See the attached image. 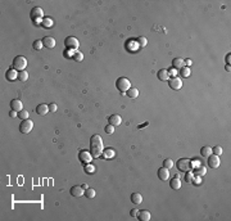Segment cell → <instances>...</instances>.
Masks as SVG:
<instances>
[{
	"label": "cell",
	"instance_id": "cell-1",
	"mask_svg": "<svg viewBox=\"0 0 231 221\" xmlns=\"http://www.w3.org/2000/svg\"><path fill=\"white\" fill-rule=\"evenodd\" d=\"M104 151V147H103V139L100 135L98 134H95V135L91 136L90 139V153L91 156L98 158L102 156V153Z\"/></svg>",
	"mask_w": 231,
	"mask_h": 221
},
{
	"label": "cell",
	"instance_id": "cell-7",
	"mask_svg": "<svg viewBox=\"0 0 231 221\" xmlns=\"http://www.w3.org/2000/svg\"><path fill=\"white\" fill-rule=\"evenodd\" d=\"M91 160H93V156H91V153L89 151H80L79 152V161L81 163L88 165V163L91 162Z\"/></svg>",
	"mask_w": 231,
	"mask_h": 221
},
{
	"label": "cell",
	"instance_id": "cell-22",
	"mask_svg": "<svg viewBox=\"0 0 231 221\" xmlns=\"http://www.w3.org/2000/svg\"><path fill=\"white\" fill-rule=\"evenodd\" d=\"M131 202L135 204H140L143 202V195L140 193H132L131 194Z\"/></svg>",
	"mask_w": 231,
	"mask_h": 221
},
{
	"label": "cell",
	"instance_id": "cell-28",
	"mask_svg": "<svg viewBox=\"0 0 231 221\" xmlns=\"http://www.w3.org/2000/svg\"><path fill=\"white\" fill-rule=\"evenodd\" d=\"M18 80L27 81V80H28V72H27V71H19V72H18Z\"/></svg>",
	"mask_w": 231,
	"mask_h": 221
},
{
	"label": "cell",
	"instance_id": "cell-18",
	"mask_svg": "<svg viewBox=\"0 0 231 221\" xmlns=\"http://www.w3.org/2000/svg\"><path fill=\"white\" fill-rule=\"evenodd\" d=\"M48 112H49V107H48L46 104H44V103L38 104L36 107V113L38 114V116H45Z\"/></svg>",
	"mask_w": 231,
	"mask_h": 221
},
{
	"label": "cell",
	"instance_id": "cell-42",
	"mask_svg": "<svg viewBox=\"0 0 231 221\" xmlns=\"http://www.w3.org/2000/svg\"><path fill=\"white\" fill-rule=\"evenodd\" d=\"M137 213H139V211H137V210H131V211H130V215H131L132 217H136Z\"/></svg>",
	"mask_w": 231,
	"mask_h": 221
},
{
	"label": "cell",
	"instance_id": "cell-10",
	"mask_svg": "<svg viewBox=\"0 0 231 221\" xmlns=\"http://www.w3.org/2000/svg\"><path fill=\"white\" fill-rule=\"evenodd\" d=\"M208 158V166L212 167V169H217V167L220 166V156H216V154H211L209 157H207Z\"/></svg>",
	"mask_w": 231,
	"mask_h": 221
},
{
	"label": "cell",
	"instance_id": "cell-37",
	"mask_svg": "<svg viewBox=\"0 0 231 221\" xmlns=\"http://www.w3.org/2000/svg\"><path fill=\"white\" fill-rule=\"evenodd\" d=\"M212 153L216 154V156H221V154H222V148H221L220 145H216L213 149H212Z\"/></svg>",
	"mask_w": 231,
	"mask_h": 221
},
{
	"label": "cell",
	"instance_id": "cell-24",
	"mask_svg": "<svg viewBox=\"0 0 231 221\" xmlns=\"http://www.w3.org/2000/svg\"><path fill=\"white\" fill-rule=\"evenodd\" d=\"M41 26L44 28H50L53 26V20L50 17H44L41 20Z\"/></svg>",
	"mask_w": 231,
	"mask_h": 221
},
{
	"label": "cell",
	"instance_id": "cell-15",
	"mask_svg": "<svg viewBox=\"0 0 231 221\" xmlns=\"http://www.w3.org/2000/svg\"><path fill=\"white\" fill-rule=\"evenodd\" d=\"M158 177H159L162 181H166L168 177H170L168 169H166V167H161V169H158Z\"/></svg>",
	"mask_w": 231,
	"mask_h": 221
},
{
	"label": "cell",
	"instance_id": "cell-26",
	"mask_svg": "<svg viewBox=\"0 0 231 221\" xmlns=\"http://www.w3.org/2000/svg\"><path fill=\"white\" fill-rule=\"evenodd\" d=\"M205 167L204 166H198V167H195V170H194V175H198V176H203L205 174Z\"/></svg>",
	"mask_w": 231,
	"mask_h": 221
},
{
	"label": "cell",
	"instance_id": "cell-9",
	"mask_svg": "<svg viewBox=\"0 0 231 221\" xmlns=\"http://www.w3.org/2000/svg\"><path fill=\"white\" fill-rule=\"evenodd\" d=\"M31 18H32V21L42 20V18H44V12H42V9H41L40 7L32 8V11H31Z\"/></svg>",
	"mask_w": 231,
	"mask_h": 221
},
{
	"label": "cell",
	"instance_id": "cell-20",
	"mask_svg": "<svg viewBox=\"0 0 231 221\" xmlns=\"http://www.w3.org/2000/svg\"><path fill=\"white\" fill-rule=\"evenodd\" d=\"M170 185H171V188H172L173 190H177V189H180V188H181V181H180L179 174H177V175L170 181Z\"/></svg>",
	"mask_w": 231,
	"mask_h": 221
},
{
	"label": "cell",
	"instance_id": "cell-35",
	"mask_svg": "<svg viewBox=\"0 0 231 221\" xmlns=\"http://www.w3.org/2000/svg\"><path fill=\"white\" fill-rule=\"evenodd\" d=\"M95 190L94 189H91V188H88V189H85V195L88 197V198H94L95 197Z\"/></svg>",
	"mask_w": 231,
	"mask_h": 221
},
{
	"label": "cell",
	"instance_id": "cell-14",
	"mask_svg": "<svg viewBox=\"0 0 231 221\" xmlns=\"http://www.w3.org/2000/svg\"><path fill=\"white\" fill-rule=\"evenodd\" d=\"M172 67L175 70H181L182 67H185V59H182L180 58V57H177V58H175L172 61Z\"/></svg>",
	"mask_w": 231,
	"mask_h": 221
},
{
	"label": "cell",
	"instance_id": "cell-45",
	"mask_svg": "<svg viewBox=\"0 0 231 221\" xmlns=\"http://www.w3.org/2000/svg\"><path fill=\"white\" fill-rule=\"evenodd\" d=\"M230 58H231V54L229 53V54L226 55V62H227V64H230Z\"/></svg>",
	"mask_w": 231,
	"mask_h": 221
},
{
	"label": "cell",
	"instance_id": "cell-4",
	"mask_svg": "<svg viewBox=\"0 0 231 221\" xmlns=\"http://www.w3.org/2000/svg\"><path fill=\"white\" fill-rule=\"evenodd\" d=\"M26 66H27V59L23 55H17L16 58L13 59V68L17 70L18 72L19 71H25Z\"/></svg>",
	"mask_w": 231,
	"mask_h": 221
},
{
	"label": "cell",
	"instance_id": "cell-23",
	"mask_svg": "<svg viewBox=\"0 0 231 221\" xmlns=\"http://www.w3.org/2000/svg\"><path fill=\"white\" fill-rule=\"evenodd\" d=\"M126 94H127V97H128V98L136 99V98H137V95H139V90H137L136 88H130V89L126 91Z\"/></svg>",
	"mask_w": 231,
	"mask_h": 221
},
{
	"label": "cell",
	"instance_id": "cell-36",
	"mask_svg": "<svg viewBox=\"0 0 231 221\" xmlns=\"http://www.w3.org/2000/svg\"><path fill=\"white\" fill-rule=\"evenodd\" d=\"M18 117L21 118L22 121H23V120H28V112H27V110H25V109L19 110V112H18Z\"/></svg>",
	"mask_w": 231,
	"mask_h": 221
},
{
	"label": "cell",
	"instance_id": "cell-38",
	"mask_svg": "<svg viewBox=\"0 0 231 221\" xmlns=\"http://www.w3.org/2000/svg\"><path fill=\"white\" fill-rule=\"evenodd\" d=\"M191 184H194V185H200V184H202V179H200V176L194 175V179H192Z\"/></svg>",
	"mask_w": 231,
	"mask_h": 221
},
{
	"label": "cell",
	"instance_id": "cell-34",
	"mask_svg": "<svg viewBox=\"0 0 231 221\" xmlns=\"http://www.w3.org/2000/svg\"><path fill=\"white\" fill-rule=\"evenodd\" d=\"M42 46H44V45H42V41H41V40H36V41H33V44H32V48H33L35 50H41Z\"/></svg>",
	"mask_w": 231,
	"mask_h": 221
},
{
	"label": "cell",
	"instance_id": "cell-2",
	"mask_svg": "<svg viewBox=\"0 0 231 221\" xmlns=\"http://www.w3.org/2000/svg\"><path fill=\"white\" fill-rule=\"evenodd\" d=\"M64 46H66L67 50L75 53V51H77V49H79L80 42H79V40H77L75 36H68V37H67V39L64 40Z\"/></svg>",
	"mask_w": 231,
	"mask_h": 221
},
{
	"label": "cell",
	"instance_id": "cell-30",
	"mask_svg": "<svg viewBox=\"0 0 231 221\" xmlns=\"http://www.w3.org/2000/svg\"><path fill=\"white\" fill-rule=\"evenodd\" d=\"M180 73H181L182 77H189L190 73H191V71H190L189 67H182V68L180 70Z\"/></svg>",
	"mask_w": 231,
	"mask_h": 221
},
{
	"label": "cell",
	"instance_id": "cell-41",
	"mask_svg": "<svg viewBox=\"0 0 231 221\" xmlns=\"http://www.w3.org/2000/svg\"><path fill=\"white\" fill-rule=\"evenodd\" d=\"M48 107H49V112H57V104L55 103H50L49 105H48Z\"/></svg>",
	"mask_w": 231,
	"mask_h": 221
},
{
	"label": "cell",
	"instance_id": "cell-47",
	"mask_svg": "<svg viewBox=\"0 0 231 221\" xmlns=\"http://www.w3.org/2000/svg\"><path fill=\"white\" fill-rule=\"evenodd\" d=\"M185 64L190 66V64H191V61H190V59H186V61H185Z\"/></svg>",
	"mask_w": 231,
	"mask_h": 221
},
{
	"label": "cell",
	"instance_id": "cell-5",
	"mask_svg": "<svg viewBox=\"0 0 231 221\" xmlns=\"http://www.w3.org/2000/svg\"><path fill=\"white\" fill-rule=\"evenodd\" d=\"M116 86H117V89L121 91V93H126V91L131 88V82H130V80L126 77H119L117 81H116Z\"/></svg>",
	"mask_w": 231,
	"mask_h": 221
},
{
	"label": "cell",
	"instance_id": "cell-6",
	"mask_svg": "<svg viewBox=\"0 0 231 221\" xmlns=\"http://www.w3.org/2000/svg\"><path fill=\"white\" fill-rule=\"evenodd\" d=\"M32 129H33V121H31V120H23L21 125H19V131L22 134H28L30 131H32Z\"/></svg>",
	"mask_w": 231,
	"mask_h": 221
},
{
	"label": "cell",
	"instance_id": "cell-21",
	"mask_svg": "<svg viewBox=\"0 0 231 221\" xmlns=\"http://www.w3.org/2000/svg\"><path fill=\"white\" fill-rule=\"evenodd\" d=\"M137 219L140 220V221H149V220H150V212H149V211H146V210L139 211Z\"/></svg>",
	"mask_w": 231,
	"mask_h": 221
},
{
	"label": "cell",
	"instance_id": "cell-44",
	"mask_svg": "<svg viewBox=\"0 0 231 221\" xmlns=\"http://www.w3.org/2000/svg\"><path fill=\"white\" fill-rule=\"evenodd\" d=\"M9 116H11V117H16V116H18V113H16V110H12V112L11 113H9Z\"/></svg>",
	"mask_w": 231,
	"mask_h": 221
},
{
	"label": "cell",
	"instance_id": "cell-19",
	"mask_svg": "<svg viewBox=\"0 0 231 221\" xmlns=\"http://www.w3.org/2000/svg\"><path fill=\"white\" fill-rule=\"evenodd\" d=\"M11 107H12V110H16V112H19V110L23 109V104L19 99H13L11 102Z\"/></svg>",
	"mask_w": 231,
	"mask_h": 221
},
{
	"label": "cell",
	"instance_id": "cell-17",
	"mask_svg": "<svg viewBox=\"0 0 231 221\" xmlns=\"http://www.w3.org/2000/svg\"><path fill=\"white\" fill-rule=\"evenodd\" d=\"M157 76L161 81H168L170 80V73H168V70H166V68H162V70L158 71Z\"/></svg>",
	"mask_w": 231,
	"mask_h": 221
},
{
	"label": "cell",
	"instance_id": "cell-16",
	"mask_svg": "<svg viewBox=\"0 0 231 221\" xmlns=\"http://www.w3.org/2000/svg\"><path fill=\"white\" fill-rule=\"evenodd\" d=\"M5 79H7L8 81H14L16 79H18V71L14 70V68L8 70L7 73H5Z\"/></svg>",
	"mask_w": 231,
	"mask_h": 221
},
{
	"label": "cell",
	"instance_id": "cell-8",
	"mask_svg": "<svg viewBox=\"0 0 231 221\" xmlns=\"http://www.w3.org/2000/svg\"><path fill=\"white\" fill-rule=\"evenodd\" d=\"M168 86L172 89V90H180L182 88V80L180 77H176V76H173L168 80Z\"/></svg>",
	"mask_w": 231,
	"mask_h": 221
},
{
	"label": "cell",
	"instance_id": "cell-39",
	"mask_svg": "<svg viewBox=\"0 0 231 221\" xmlns=\"http://www.w3.org/2000/svg\"><path fill=\"white\" fill-rule=\"evenodd\" d=\"M105 132L107 134H113L114 132V126H112V125H107V126H105Z\"/></svg>",
	"mask_w": 231,
	"mask_h": 221
},
{
	"label": "cell",
	"instance_id": "cell-40",
	"mask_svg": "<svg viewBox=\"0 0 231 221\" xmlns=\"http://www.w3.org/2000/svg\"><path fill=\"white\" fill-rule=\"evenodd\" d=\"M192 179H194V174H191V172H186V175H185V180L187 182H191Z\"/></svg>",
	"mask_w": 231,
	"mask_h": 221
},
{
	"label": "cell",
	"instance_id": "cell-29",
	"mask_svg": "<svg viewBox=\"0 0 231 221\" xmlns=\"http://www.w3.org/2000/svg\"><path fill=\"white\" fill-rule=\"evenodd\" d=\"M136 41H137V45L140 46V48L146 46V44H148V40H146V37H144V36L137 37V39H136Z\"/></svg>",
	"mask_w": 231,
	"mask_h": 221
},
{
	"label": "cell",
	"instance_id": "cell-46",
	"mask_svg": "<svg viewBox=\"0 0 231 221\" xmlns=\"http://www.w3.org/2000/svg\"><path fill=\"white\" fill-rule=\"evenodd\" d=\"M168 73H170V75H175V73H176L175 68H171V71H168Z\"/></svg>",
	"mask_w": 231,
	"mask_h": 221
},
{
	"label": "cell",
	"instance_id": "cell-43",
	"mask_svg": "<svg viewBox=\"0 0 231 221\" xmlns=\"http://www.w3.org/2000/svg\"><path fill=\"white\" fill-rule=\"evenodd\" d=\"M191 165L192 166H199L200 165V160H191Z\"/></svg>",
	"mask_w": 231,
	"mask_h": 221
},
{
	"label": "cell",
	"instance_id": "cell-12",
	"mask_svg": "<svg viewBox=\"0 0 231 221\" xmlns=\"http://www.w3.org/2000/svg\"><path fill=\"white\" fill-rule=\"evenodd\" d=\"M108 121H109V125H112V126H119V125L122 123V118L119 114H112V116L108 117Z\"/></svg>",
	"mask_w": 231,
	"mask_h": 221
},
{
	"label": "cell",
	"instance_id": "cell-13",
	"mask_svg": "<svg viewBox=\"0 0 231 221\" xmlns=\"http://www.w3.org/2000/svg\"><path fill=\"white\" fill-rule=\"evenodd\" d=\"M69 193H71L72 197H81V195H84V194H85V191H84V188H82V186L75 185V186H72V188H71Z\"/></svg>",
	"mask_w": 231,
	"mask_h": 221
},
{
	"label": "cell",
	"instance_id": "cell-33",
	"mask_svg": "<svg viewBox=\"0 0 231 221\" xmlns=\"http://www.w3.org/2000/svg\"><path fill=\"white\" fill-rule=\"evenodd\" d=\"M85 172H86V174H89V175L94 174V172H95V167L93 165H90V163H88V165H85Z\"/></svg>",
	"mask_w": 231,
	"mask_h": 221
},
{
	"label": "cell",
	"instance_id": "cell-11",
	"mask_svg": "<svg viewBox=\"0 0 231 221\" xmlns=\"http://www.w3.org/2000/svg\"><path fill=\"white\" fill-rule=\"evenodd\" d=\"M41 41H42V45H44L46 49H53V48L55 46V39H54V37H51V36L44 37Z\"/></svg>",
	"mask_w": 231,
	"mask_h": 221
},
{
	"label": "cell",
	"instance_id": "cell-25",
	"mask_svg": "<svg viewBox=\"0 0 231 221\" xmlns=\"http://www.w3.org/2000/svg\"><path fill=\"white\" fill-rule=\"evenodd\" d=\"M200 154L203 156V157H209L211 154H212V148L211 147H208V145H205V147H203L200 149Z\"/></svg>",
	"mask_w": 231,
	"mask_h": 221
},
{
	"label": "cell",
	"instance_id": "cell-27",
	"mask_svg": "<svg viewBox=\"0 0 231 221\" xmlns=\"http://www.w3.org/2000/svg\"><path fill=\"white\" fill-rule=\"evenodd\" d=\"M114 154H116V152L112 149V148H108V149L103 151V157L104 158H112Z\"/></svg>",
	"mask_w": 231,
	"mask_h": 221
},
{
	"label": "cell",
	"instance_id": "cell-3",
	"mask_svg": "<svg viewBox=\"0 0 231 221\" xmlns=\"http://www.w3.org/2000/svg\"><path fill=\"white\" fill-rule=\"evenodd\" d=\"M192 169L191 165V160H187V158H180L177 161V170L181 172H190Z\"/></svg>",
	"mask_w": 231,
	"mask_h": 221
},
{
	"label": "cell",
	"instance_id": "cell-31",
	"mask_svg": "<svg viewBox=\"0 0 231 221\" xmlns=\"http://www.w3.org/2000/svg\"><path fill=\"white\" fill-rule=\"evenodd\" d=\"M72 59H75L76 62H81V61L84 59L82 53H81V51H75L73 54H72Z\"/></svg>",
	"mask_w": 231,
	"mask_h": 221
},
{
	"label": "cell",
	"instance_id": "cell-32",
	"mask_svg": "<svg viewBox=\"0 0 231 221\" xmlns=\"http://www.w3.org/2000/svg\"><path fill=\"white\" fill-rule=\"evenodd\" d=\"M175 166V163H173V161L172 160H170V158H167V160H165L163 161V167H166V169H172V167Z\"/></svg>",
	"mask_w": 231,
	"mask_h": 221
}]
</instances>
